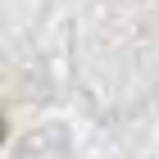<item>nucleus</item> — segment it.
<instances>
[{
  "label": "nucleus",
  "mask_w": 159,
  "mask_h": 159,
  "mask_svg": "<svg viewBox=\"0 0 159 159\" xmlns=\"http://www.w3.org/2000/svg\"><path fill=\"white\" fill-rule=\"evenodd\" d=\"M0 141H5V118H0Z\"/></svg>",
  "instance_id": "nucleus-1"
}]
</instances>
